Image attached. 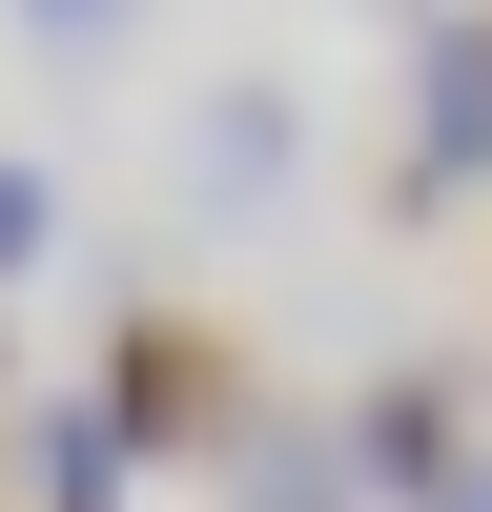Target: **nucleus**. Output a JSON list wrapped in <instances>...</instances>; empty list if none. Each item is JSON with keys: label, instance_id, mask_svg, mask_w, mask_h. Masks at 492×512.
Wrapping results in <instances>:
<instances>
[{"label": "nucleus", "instance_id": "obj_1", "mask_svg": "<svg viewBox=\"0 0 492 512\" xmlns=\"http://www.w3.org/2000/svg\"><path fill=\"white\" fill-rule=\"evenodd\" d=\"M82 431H103L123 472H185V451H226V431H246L226 328H205V308H123V328H103V390H82Z\"/></svg>", "mask_w": 492, "mask_h": 512}, {"label": "nucleus", "instance_id": "obj_2", "mask_svg": "<svg viewBox=\"0 0 492 512\" xmlns=\"http://www.w3.org/2000/svg\"><path fill=\"white\" fill-rule=\"evenodd\" d=\"M349 492H390V512H431L451 472H472V410H451V369H390V390H349Z\"/></svg>", "mask_w": 492, "mask_h": 512}, {"label": "nucleus", "instance_id": "obj_3", "mask_svg": "<svg viewBox=\"0 0 492 512\" xmlns=\"http://www.w3.org/2000/svg\"><path fill=\"white\" fill-rule=\"evenodd\" d=\"M492 164V41L451 21V41H410V205H451Z\"/></svg>", "mask_w": 492, "mask_h": 512}, {"label": "nucleus", "instance_id": "obj_4", "mask_svg": "<svg viewBox=\"0 0 492 512\" xmlns=\"http://www.w3.org/2000/svg\"><path fill=\"white\" fill-rule=\"evenodd\" d=\"M226 492L246 512H349V451H328L308 410H246V431H226Z\"/></svg>", "mask_w": 492, "mask_h": 512}, {"label": "nucleus", "instance_id": "obj_5", "mask_svg": "<svg viewBox=\"0 0 492 512\" xmlns=\"http://www.w3.org/2000/svg\"><path fill=\"white\" fill-rule=\"evenodd\" d=\"M185 164H205V205H267V185H287V103H267V82H226Z\"/></svg>", "mask_w": 492, "mask_h": 512}, {"label": "nucleus", "instance_id": "obj_6", "mask_svg": "<svg viewBox=\"0 0 492 512\" xmlns=\"http://www.w3.org/2000/svg\"><path fill=\"white\" fill-rule=\"evenodd\" d=\"M21 492H41V512H123L144 472H123V451L82 431V410H21Z\"/></svg>", "mask_w": 492, "mask_h": 512}, {"label": "nucleus", "instance_id": "obj_7", "mask_svg": "<svg viewBox=\"0 0 492 512\" xmlns=\"http://www.w3.org/2000/svg\"><path fill=\"white\" fill-rule=\"evenodd\" d=\"M41 246H62V185H41V164H21V144H0V287H21V267H41Z\"/></svg>", "mask_w": 492, "mask_h": 512}, {"label": "nucleus", "instance_id": "obj_8", "mask_svg": "<svg viewBox=\"0 0 492 512\" xmlns=\"http://www.w3.org/2000/svg\"><path fill=\"white\" fill-rule=\"evenodd\" d=\"M21 21H41V41H82V62H103V41H123V0H21Z\"/></svg>", "mask_w": 492, "mask_h": 512}, {"label": "nucleus", "instance_id": "obj_9", "mask_svg": "<svg viewBox=\"0 0 492 512\" xmlns=\"http://www.w3.org/2000/svg\"><path fill=\"white\" fill-rule=\"evenodd\" d=\"M431 512H492V451H472V472H451V492H431Z\"/></svg>", "mask_w": 492, "mask_h": 512}, {"label": "nucleus", "instance_id": "obj_10", "mask_svg": "<svg viewBox=\"0 0 492 512\" xmlns=\"http://www.w3.org/2000/svg\"><path fill=\"white\" fill-rule=\"evenodd\" d=\"M0 390H21V369H0Z\"/></svg>", "mask_w": 492, "mask_h": 512}, {"label": "nucleus", "instance_id": "obj_11", "mask_svg": "<svg viewBox=\"0 0 492 512\" xmlns=\"http://www.w3.org/2000/svg\"><path fill=\"white\" fill-rule=\"evenodd\" d=\"M472 41H492V21H472Z\"/></svg>", "mask_w": 492, "mask_h": 512}]
</instances>
